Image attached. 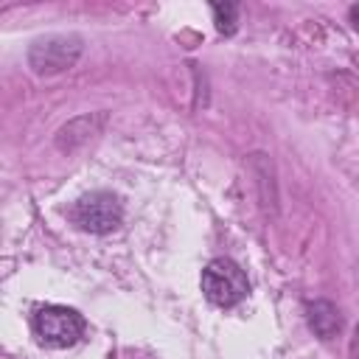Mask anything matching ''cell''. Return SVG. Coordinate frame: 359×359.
Masks as SVG:
<instances>
[{"label": "cell", "mask_w": 359, "mask_h": 359, "mask_svg": "<svg viewBox=\"0 0 359 359\" xmlns=\"http://www.w3.org/2000/svg\"><path fill=\"white\" fill-rule=\"evenodd\" d=\"M81 50H84L81 36H76V34H50V36L36 39L28 48V67L36 76H56V73L70 70L79 62Z\"/></svg>", "instance_id": "1"}, {"label": "cell", "mask_w": 359, "mask_h": 359, "mask_svg": "<svg viewBox=\"0 0 359 359\" xmlns=\"http://www.w3.org/2000/svg\"><path fill=\"white\" fill-rule=\"evenodd\" d=\"M70 222L87 233H112L121 227L123 222V205L118 202L115 194L109 191H93V194H84L73 208H70Z\"/></svg>", "instance_id": "2"}, {"label": "cell", "mask_w": 359, "mask_h": 359, "mask_svg": "<svg viewBox=\"0 0 359 359\" xmlns=\"http://www.w3.org/2000/svg\"><path fill=\"white\" fill-rule=\"evenodd\" d=\"M247 289H250V283H247L244 269L230 258H213L202 269V292L210 303H216L222 309L241 303Z\"/></svg>", "instance_id": "3"}, {"label": "cell", "mask_w": 359, "mask_h": 359, "mask_svg": "<svg viewBox=\"0 0 359 359\" xmlns=\"http://www.w3.org/2000/svg\"><path fill=\"white\" fill-rule=\"evenodd\" d=\"M34 334L48 348H70L84 334V317L67 306H42L34 314Z\"/></svg>", "instance_id": "4"}, {"label": "cell", "mask_w": 359, "mask_h": 359, "mask_svg": "<svg viewBox=\"0 0 359 359\" xmlns=\"http://www.w3.org/2000/svg\"><path fill=\"white\" fill-rule=\"evenodd\" d=\"M306 320H309V328L320 339H334L342 328L339 309L331 300H309L306 303Z\"/></svg>", "instance_id": "5"}, {"label": "cell", "mask_w": 359, "mask_h": 359, "mask_svg": "<svg viewBox=\"0 0 359 359\" xmlns=\"http://www.w3.org/2000/svg\"><path fill=\"white\" fill-rule=\"evenodd\" d=\"M101 123H104V112H98V115H81V118H76V121H70L67 126L59 129L56 146H59L62 151H73L76 146L87 143V140L98 132Z\"/></svg>", "instance_id": "6"}, {"label": "cell", "mask_w": 359, "mask_h": 359, "mask_svg": "<svg viewBox=\"0 0 359 359\" xmlns=\"http://www.w3.org/2000/svg\"><path fill=\"white\" fill-rule=\"evenodd\" d=\"M213 20H216V28L219 34H233L236 31V17H238V6L236 3H213Z\"/></svg>", "instance_id": "7"}, {"label": "cell", "mask_w": 359, "mask_h": 359, "mask_svg": "<svg viewBox=\"0 0 359 359\" xmlns=\"http://www.w3.org/2000/svg\"><path fill=\"white\" fill-rule=\"evenodd\" d=\"M351 356L359 359V325H356V334H353V342H351Z\"/></svg>", "instance_id": "8"}, {"label": "cell", "mask_w": 359, "mask_h": 359, "mask_svg": "<svg viewBox=\"0 0 359 359\" xmlns=\"http://www.w3.org/2000/svg\"><path fill=\"white\" fill-rule=\"evenodd\" d=\"M351 20H353V28H359V6L351 8Z\"/></svg>", "instance_id": "9"}]
</instances>
